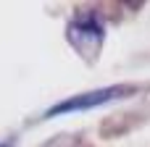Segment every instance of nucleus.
Returning <instances> with one entry per match:
<instances>
[{"label":"nucleus","instance_id":"f257e3e1","mask_svg":"<svg viewBox=\"0 0 150 147\" xmlns=\"http://www.w3.org/2000/svg\"><path fill=\"white\" fill-rule=\"evenodd\" d=\"M103 37H105V26H103L98 13L82 11L69 24V42H71V47L82 58H87V60L98 58V53L103 47Z\"/></svg>","mask_w":150,"mask_h":147},{"label":"nucleus","instance_id":"f03ea898","mask_svg":"<svg viewBox=\"0 0 150 147\" xmlns=\"http://www.w3.org/2000/svg\"><path fill=\"white\" fill-rule=\"evenodd\" d=\"M134 87H103V89H92V92H82V95H74V97H66L61 100L58 105H53L45 118H53V116H63V113H76V110H90V108H98V105H105L111 100H119V97H127L132 95Z\"/></svg>","mask_w":150,"mask_h":147},{"label":"nucleus","instance_id":"7ed1b4c3","mask_svg":"<svg viewBox=\"0 0 150 147\" xmlns=\"http://www.w3.org/2000/svg\"><path fill=\"white\" fill-rule=\"evenodd\" d=\"M0 147H13V142H11V139H8V142H3V145Z\"/></svg>","mask_w":150,"mask_h":147}]
</instances>
